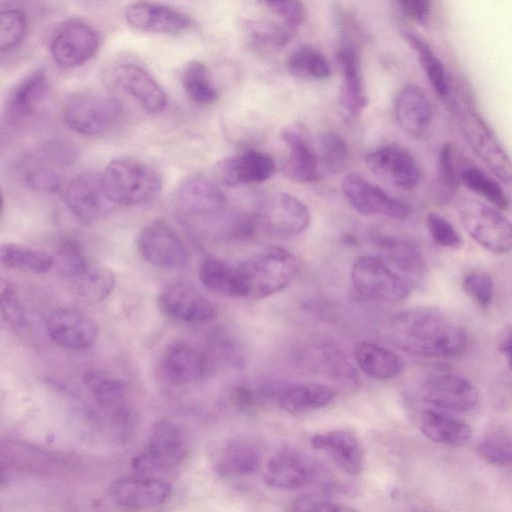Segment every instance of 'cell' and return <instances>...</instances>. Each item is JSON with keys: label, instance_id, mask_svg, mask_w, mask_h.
Returning <instances> with one entry per match:
<instances>
[{"label": "cell", "instance_id": "6da1fadb", "mask_svg": "<svg viewBox=\"0 0 512 512\" xmlns=\"http://www.w3.org/2000/svg\"><path fill=\"white\" fill-rule=\"evenodd\" d=\"M389 335L400 349L430 358H452L466 346L463 327L435 307H413L398 312L390 321Z\"/></svg>", "mask_w": 512, "mask_h": 512}, {"label": "cell", "instance_id": "7a4b0ae2", "mask_svg": "<svg viewBox=\"0 0 512 512\" xmlns=\"http://www.w3.org/2000/svg\"><path fill=\"white\" fill-rule=\"evenodd\" d=\"M243 298L261 299L273 295L294 279L298 262L280 247H268L238 264Z\"/></svg>", "mask_w": 512, "mask_h": 512}, {"label": "cell", "instance_id": "3957f363", "mask_svg": "<svg viewBox=\"0 0 512 512\" xmlns=\"http://www.w3.org/2000/svg\"><path fill=\"white\" fill-rule=\"evenodd\" d=\"M102 181L115 205L146 203L156 197L162 187L158 172L144 161L132 157L112 160L102 173Z\"/></svg>", "mask_w": 512, "mask_h": 512}, {"label": "cell", "instance_id": "277c9868", "mask_svg": "<svg viewBox=\"0 0 512 512\" xmlns=\"http://www.w3.org/2000/svg\"><path fill=\"white\" fill-rule=\"evenodd\" d=\"M454 207L460 223L480 246L497 254L512 251V222L495 207L469 196L457 197Z\"/></svg>", "mask_w": 512, "mask_h": 512}, {"label": "cell", "instance_id": "5b68a950", "mask_svg": "<svg viewBox=\"0 0 512 512\" xmlns=\"http://www.w3.org/2000/svg\"><path fill=\"white\" fill-rule=\"evenodd\" d=\"M124 113L119 100L111 95L82 91L71 94L64 102L65 124L78 134L95 136L113 128Z\"/></svg>", "mask_w": 512, "mask_h": 512}, {"label": "cell", "instance_id": "8992f818", "mask_svg": "<svg viewBox=\"0 0 512 512\" xmlns=\"http://www.w3.org/2000/svg\"><path fill=\"white\" fill-rule=\"evenodd\" d=\"M187 451L182 429L174 422L163 419L153 426L147 444L132 459L131 467L138 474L164 473L180 465Z\"/></svg>", "mask_w": 512, "mask_h": 512}, {"label": "cell", "instance_id": "52a82bcc", "mask_svg": "<svg viewBox=\"0 0 512 512\" xmlns=\"http://www.w3.org/2000/svg\"><path fill=\"white\" fill-rule=\"evenodd\" d=\"M354 289L363 297L385 303L405 300L413 286L385 260L375 256H362L351 270Z\"/></svg>", "mask_w": 512, "mask_h": 512}, {"label": "cell", "instance_id": "ba28073f", "mask_svg": "<svg viewBox=\"0 0 512 512\" xmlns=\"http://www.w3.org/2000/svg\"><path fill=\"white\" fill-rule=\"evenodd\" d=\"M137 250L149 264L163 269H180L189 261V251L179 235L165 222L154 221L138 234Z\"/></svg>", "mask_w": 512, "mask_h": 512}, {"label": "cell", "instance_id": "9c48e42d", "mask_svg": "<svg viewBox=\"0 0 512 512\" xmlns=\"http://www.w3.org/2000/svg\"><path fill=\"white\" fill-rule=\"evenodd\" d=\"M64 200L72 215L84 224L104 219L115 205L105 191L102 174L96 173L72 179L65 188Z\"/></svg>", "mask_w": 512, "mask_h": 512}, {"label": "cell", "instance_id": "30bf717a", "mask_svg": "<svg viewBox=\"0 0 512 512\" xmlns=\"http://www.w3.org/2000/svg\"><path fill=\"white\" fill-rule=\"evenodd\" d=\"M99 44L100 38L94 28L82 21L72 20L54 34L50 54L59 67L73 69L89 61Z\"/></svg>", "mask_w": 512, "mask_h": 512}, {"label": "cell", "instance_id": "8fae6325", "mask_svg": "<svg viewBox=\"0 0 512 512\" xmlns=\"http://www.w3.org/2000/svg\"><path fill=\"white\" fill-rule=\"evenodd\" d=\"M460 126L474 153L501 181L512 184V160L486 122L476 112L468 111Z\"/></svg>", "mask_w": 512, "mask_h": 512}, {"label": "cell", "instance_id": "7c38bea8", "mask_svg": "<svg viewBox=\"0 0 512 512\" xmlns=\"http://www.w3.org/2000/svg\"><path fill=\"white\" fill-rule=\"evenodd\" d=\"M158 303L167 317L186 324L207 323L218 315L214 303L183 282L166 286L159 295Z\"/></svg>", "mask_w": 512, "mask_h": 512}, {"label": "cell", "instance_id": "4fadbf2b", "mask_svg": "<svg viewBox=\"0 0 512 512\" xmlns=\"http://www.w3.org/2000/svg\"><path fill=\"white\" fill-rule=\"evenodd\" d=\"M48 336L58 345L70 350H85L98 338L96 322L75 308L58 307L52 310L45 321Z\"/></svg>", "mask_w": 512, "mask_h": 512}, {"label": "cell", "instance_id": "5bb4252c", "mask_svg": "<svg viewBox=\"0 0 512 512\" xmlns=\"http://www.w3.org/2000/svg\"><path fill=\"white\" fill-rule=\"evenodd\" d=\"M112 86L132 97L149 114L161 113L167 96L161 85L141 66L122 63L109 72Z\"/></svg>", "mask_w": 512, "mask_h": 512}, {"label": "cell", "instance_id": "9a60e30c", "mask_svg": "<svg viewBox=\"0 0 512 512\" xmlns=\"http://www.w3.org/2000/svg\"><path fill=\"white\" fill-rule=\"evenodd\" d=\"M342 192L351 206L364 215L405 219L410 213L407 204L390 197L379 186L370 183L358 173H349L344 177Z\"/></svg>", "mask_w": 512, "mask_h": 512}, {"label": "cell", "instance_id": "2e32d148", "mask_svg": "<svg viewBox=\"0 0 512 512\" xmlns=\"http://www.w3.org/2000/svg\"><path fill=\"white\" fill-rule=\"evenodd\" d=\"M420 397L432 407L458 412L473 409L479 401V393L473 383L451 374L426 380L420 388Z\"/></svg>", "mask_w": 512, "mask_h": 512}, {"label": "cell", "instance_id": "e0dca14e", "mask_svg": "<svg viewBox=\"0 0 512 512\" xmlns=\"http://www.w3.org/2000/svg\"><path fill=\"white\" fill-rule=\"evenodd\" d=\"M365 163L373 174L404 189H413L421 179V170L414 156L396 144L370 152Z\"/></svg>", "mask_w": 512, "mask_h": 512}, {"label": "cell", "instance_id": "ac0fdd59", "mask_svg": "<svg viewBox=\"0 0 512 512\" xmlns=\"http://www.w3.org/2000/svg\"><path fill=\"white\" fill-rule=\"evenodd\" d=\"M172 493L169 482L153 475L139 474L113 481L109 496L117 505L131 509L149 508L163 504Z\"/></svg>", "mask_w": 512, "mask_h": 512}, {"label": "cell", "instance_id": "d6986e66", "mask_svg": "<svg viewBox=\"0 0 512 512\" xmlns=\"http://www.w3.org/2000/svg\"><path fill=\"white\" fill-rule=\"evenodd\" d=\"M161 370L167 381L174 385H187L204 378L209 371L207 355L185 341L167 346L161 359Z\"/></svg>", "mask_w": 512, "mask_h": 512}, {"label": "cell", "instance_id": "ffe728a7", "mask_svg": "<svg viewBox=\"0 0 512 512\" xmlns=\"http://www.w3.org/2000/svg\"><path fill=\"white\" fill-rule=\"evenodd\" d=\"M316 471L315 463L307 455L285 449L269 459L263 479L270 487L291 490L312 482Z\"/></svg>", "mask_w": 512, "mask_h": 512}, {"label": "cell", "instance_id": "44dd1931", "mask_svg": "<svg viewBox=\"0 0 512 512\" xmlns=\"http://www.w3.org/2000/svg\"><path fill=\"white\" fill-rule=\"evenodd\" d=\"M261 218L271 233L291 236L307 228L310 213L307 206L297 197L279 192L267 198L262 208Z\"/></svg>", "mask_w": 512, "mask_h": 512}, {"label": "cell", "instance_id": "7402d4cb", "mask_svg": "<svg viewBox=\"0 0 512 512\" xmlns=\"http://www.w3.org/2000/svg\"><path fill=\"white\" fill-rule=\"evenodd\" d=\"M127 23L141 31L161 34H177L192 25L185 14L162 4L136 2L125 11Z\"/></svg>", "mask_w": 512, "mask_h": 512}, {"label": "cell", "instance_id": "603a6c76", "mask_svg": "<svg viewBox=\"0 0 512 512\" xmlns=\"http://www.w3.org/2000/svg\"><path fill=\"white\" fill-rule=\"evenodd\" d=\"M48 93V81L43 68L23 77L8 95L5 111L13 123H21L34 116L44 103Z\"/></svg>", "mask_w": 512, "mask_h": 512}, {"label": "cell", "instance_id": "cb8c5ba5", "mask_svg": "<svg viewBox=\"0 0 512 512\" xmlns=\"http://www.w3.org/2000/svg\"><path fill=\"white\" fill-rule=\"evenodd\" d=\"M313 448L326 452L347 475L361 473L364 456L360 441L353 432L343 429L315 434L310 439Z\"/></svg>", "mask_w": 512, "mask_h": 512}, {"label": "cell", "instance_id": "d4e9b609", "mask_svg": "<svg viewBox=\"0 0 512 512\" xmlns=\"http://www.w3.org/2000/svg\"><path fill=\"white\" fill-rule=\"evenodd\" d=\"M394 113L399 127L410 136L423 137L430 128V102L422 89L415 84H408L398 92Z\"/></svg>", "mask_w": 512, "mask_h": 512}, {"label": "cell", "instance_id": "484cf974", "mask_svg": "<svg viewBox=\"0 0 512 512\" xmlns=\"http://www.w3.org/2000/svg\"><path fill=\"white\" fill-rule=\"evenodd\" d=\"M338 62L342 72L340 104L344 112L354 118L368 104L357 48L353 44L343 45L338 53Z\"/></svg>", "mask_w": 512, "mask_h": 512}, {"label": "cell", "instance_id": "4316f807", "mask_svg": "<svg viewBox=\"0 0 512 512\" xmlns=\"http://www.w3.org/2000/svg\"><path fill=\"white\" fill-rule=\"evenodd\" d=\"M281 137L288 148L284 167L288 178L306 183L318 179V159L305 133L298 125L285 127Z\"/></svg>", "mask_w": 512, "mask_h": 512}, {"label": "cell", "instance_id": "83f0119b", "mask_svg": "<svg viewBox=\"0 0 512 512\" xmlns=\"http://www.w3.org/2000/svg\"><path fill=\"white\" fill-rule=\"evenodd\" d=\"M275 171L274 160L268 154L249 150L220 164V177L227 186L260 183Z\"/></svg>", "mask_w": 512, "mask_h": 512}, {"label": "cell", "instance_id": "f1b7e54d", "mask_svg": "<svg viewBox=\"0 0 512 512\" xmlns=\"http://www.w3.org/2000/svg\"><path fill=\"white\" fill-rule=\"evenodd\" d=\"M385 261L414 287L425 275V261L418 246L411 240L384 236L377 241Z\"/></svg>", "mask_w": 512, "mask_h": 512}, {"label": "cell", "instance_id": "f546056e", "mask_svg": "<svg viewBox=\"0 0 512 512\" xmlns=\"http://www.w3.org/2000/svg\"><path fill=\"white\" fill-rule=\"evenodd\" d=\"M223 192L211 181L202 177L185 179L177 191L180 210L188 215L200 216L217 212L225 205Z\"/></svg>", "mask_w": 512, "mask_h": 512}, {"label": "cell", "instance_id": "4dcf8cb0", "mask_svg": "<svg viewBox=\"0 0 512 512\" xmlns=\"http://www.w3.org/2000/svg\"><path fill=\"white\" fill-rule=\"evenodd\" d=\"M336 397V390L320 383L291 384L277 392L278 403L287 413L305 414L329 405Z\"/></svg>", "mask_w": 512, "mask_h": 512}, {"label": "cell", "instance_id": "1f68e13d", "mask_svg": "<svg viewBox=\"0 0 512 512\" xmlns=\"http://www.w3.org/2000/svg\"><path fill=\"white\" fill-rule=\"evenodd\" d=\"M416 423L428 439L444 445H463L472 434L465 422L434 409L420 410L416 414Z\"/></svg>", "mask_w": 512, "mask_h": 512}, {"label": "cell", "instance_id": "d6a6232c", "mask_svg": "<svg viewBox=\"0 0 512 512\" xmlns=\"http://www.w3.org/2000/svg\"><path fill=\"white\" fill-rule=\"evenodd\" d=\"M262 459L261 448L251 438L230 441L220 452L216 468L223 477H243L256 472Z\"/></svg>", "mask_w": 512, "mask_h": 512}, {"label": "cell", "instance_id": "836d02e7", "mask_svg": "<svg viewBox=\"0 0 512 512\" xmlns=\"http://www.w3.org/2000/svg\"><path fill=\"white\" fill-rule=\"evenodd\" d=\"M354 356L361 371L378 380H389L403 368L395 352L370 341L358 342L354 347Z\"/></svg>", "mask_w": 512, "mask_h": 512}, {"label": "cell", "instance_id": "e575fe53", "mask_svg": "<svg viewBox=\"0 0 512 512\" xmlns=\"http://www.w3.org/2000/svg\"><path fill=\"white\" fill-rule=\"evenodd\" d=\"M65 281L73 295L91 304L105 300L116 285L113 271L93 264H89L81 272Z\"/></svg>", "mask_w": 512, "mask_h": 512}, {"label": "cell", "instance_id": "d590c367", "mask_svg": "<svg viewBox=\"0 0 512 512\" xmlns=\"http://www.w3.org/2000/svg\"><path fill=\"white\" fill-rule=\"evenodd\" d=\"M198 273L201 283L208 290L228 297L243 298L238 264L208 257L201 262Z\"/></svg>", "mask_w": 512, "mask_h": 512}, {"label": "cell", "instance_id": "8d00e7d4", "mask_svg": "<svg viewBox=\"0 0 512 512\" xmlns=\"http://www.w3.org/2000/svg\"><path fill=\"white\" fill-rule=\"evenodd\" d=\"M1 264L8 269L21 272L45 274L55 264L50 254L20 243H5L0 250Z\"/></svg>", "mask_w": 512, "mask_h": 512}, {"label": "cell", "instance_id": "74e56055", "mask_svg": "<svg viewBox=\"0 0 512 512\" xmlns=\"http://www.w3.org/2000/svg\"><path fill=\"white\" fill-rule=\"evenodd\" d=\"M181 84L189 98L200 105L217 101L218 92L213 85L207 67L199 60L186 63L181 72Z\"/></svg>", "mask_w": 512, "mask_h": 512}, {"label": "cell", "instance_id": "f35d334b", "mask_svg": "<svg viewBox=\"0 0 512 512\" xmlns=\"http://www.w3.org/2000/svg\"><path fill=\"white\" fill-rule=\"evenodd\" d=\"M287 67L291 75L301 79L323 80L331 73L326 57L308 45L300 46L291 53Z\"/></svg>", "mask_w": 512, "mask_h": 512}, {"label": "cell", "instance_id": "ab89813d", "mask_svg": "<svg viewBox=\"0 0 512 512\" xmlns=\"http://www.w3.org/2000/svg\"><path fill=\"white\" fill-rule=\"evenodd\" d=\"M405 39L417 52L420 63L434 91L440 97L448 94V83L445 69L440 59L434 54L430 46L417 35L406 32Z\"/></svg>", "mask_w": 512, "mask_h": 512}, {"label": "cell", "instance_id": "60d3db41", "mask_svg": "<svg viewBox=\"0 0 512 512\" xmlns=\"http://www.w3.org/2000/svg\"><path fill=\"white\" fill-rule=\"evenodd\" d=\"M477 449L488 463L512 465V432L493 428L481 437Z\"/></svg>", "mask_w": 512, "mask_h": 512}, {"label": "cell", "instance_id": "b9f144b4", "mask_svg": "<svg viewBox=\"0 0 512 512\" xmlns=\"http://www.w3.org/2000/svg\"><path fill=\"white\" fill-rule=\"evenodd\" d=\"M460 178L468 189L481 195L496 208L504 210L509 206V201L499 183L481 169L465 168Z\"/></svg>", "mask_w": 512, "mask_h": 512}, {"label": "cell", "instance_id": "7bdbcfd3", "mask_svg": "<svg viewBox=\"0 0 512 512\" xmlns=\"http://www.w3.org/2000/svg\"><path fill=\"white\" fill-rule=\"evenodd\" d=\"M27 19L19 9H6L0 13V48L2 52L16 47L24 38Z\"/></svg>", "mask_w": 512, "mask_h": 512}, {"label": "cell", "instance_id": "ee69618b", "mask_svg": "<svg viewBox=\"0 0 512 512\" xmlns=\"http://www.w3.org/2000/svg\"><path fill=\"white\" fill-rule=\"evenodd\" d=\"M56 264L60 275L67 280L81 272L90 263L77 241L63 239L56 250Z\"/></svg>", "mask_w": 512, "mask_h": 512}, {"label": "cell", "instance_id": "f6af8a7d", "mask_svg": "<svg viewBox=\"0 0 512 512\" xmlns=\"http://www.w3.org/2000/svg\"><path fill=\"white\" fill-rule=\"evenodd\" d=\"M85 383L104 405H112L119 401L125 393V383L111 375L102 372H88L85 376Z\"/></svg>", "mask_w": 512, "mask_h": 512}, {"label": "cell", "instance_id": "bcb514c9", "mask_svg": "<svg viewBox=\"0 0 512 512\" xmlns=\"http://www.w3.org/2000/svg\"><path fill=\"white\" fill-rule=\"evenodd\" d=\"M248 36L254 46L264 49L281 48L289 41V34L283 27L267 21L249 24Z\"/></svg>", "mask_w": 512, "mask_h": 512}, {"label": "cell", "instance_id": "7dc6e473", "mask_svg": "<svg viewBox=\"0 0 512 512\" xmlns=\"http://www.w3.org/2000/svg\"><path fill=\"white\" fill-rule=\"evenodd\" d=\"M322 159L333 173L343 171L347 165L349 150L346 142L336 132L330 131L321 137Z\"/></svg>", "mask_w": 512, "mask_h": 512}, {"label": "cell", "instance_id": "c3c4849f", "mask_svg": "<svg viewBox=\"0 0 512 512\" xmlns=\"http://www.w3.org/2000/svg\"><path fill=\"white\" fill-rule=\"evenodd\" d=\"M427 227L433 240L440 246L457 249L462 239L452 223L437 212L427 215Z\"/></svg>", "mask_w": 512, "mask_h": 512}, {"label": "cell", "instance_id": "681fc988", "mask_svg": "<svg viewBox=\"0 0 512 512\" xmlns=\"http://www.w3.org/2000/svg\"><path fill=\"white\" fill-rule=\"evenodd\" d=\"M1 309L4 319L15 328L26 325V317L21 302L12 284L1 278L0 282Z\"/></svg>", "mask_w": 512, "mask_h": 512}, {"label": "cell", "instance_id": "f907efd6", "mask_svg": "<svg viewBox=\"0 0 512 512\" xmlns=\"http://www.w3.org/2000/svg\"><path fill=\"white\" fill-rule=\"evenodd\" d=\"M467 295L481 307H488L493 297L494 283L492 277L485 272H471L462 281Z\"/></svg>", "mask_w": 512, "mask_h": 512}, {"label": "cell", "instance_id": "816d5d0a", "mask_svg": "<svg viewBox=\"0 0 512 512\" xmlns=\"http://www.w3.org/2000/svg\"><path fill=\"white\" fill-rule=\"evenodd\" d=\"M454 147L451 143H445L439 152L438 175L439 181L448 195H454L455 190L461 181V173L457 172L454 160Z\"/></svg>", "mask_w": 512, "mask_h": 512}, {"label": "cell", "instance_id": "f5cc1de1", "mask_svg": "<svg viewBox=\"0 0 512 512\" xmlns=\"http://www.w3.org/2000/svg\"><path fill=\"white\" fill-rule=\"evenodd\" d=\"M27 185L42 193H54L61 187V175L55 169L47 166L36 165L25 173Z\"/></svg>", "mask_w": 512, "mask_h": 512}, {"label": "cell", "instance_id": "db71d44e", "mask_svg": "<svg viewBox=\"0 0 512 512\" xmlns=\"http://www.w3.org/2000/svg\"><path fill=\"white\" fill-rule=\"evenodd\" d=\"M275 15L290 27L302 24L306 10L301 0H260Z\"/></svg>", "mask_w": 512, "mask_h": 512}, {"label": "cell", "instance_id": "11a10c76", "mask_svg": "<svg viewBox=\"0 0 512 512\" xmlns=\"http://www.w3.org/2000/svg\"><path fill=\"white\" fill-rule=\"evenodd\" d=\"M289 510L292 511H321V512H346L354 509L341 503L331 501L320 496L303 494L289 503Z\"/></svg>", "mask_w": 512, "mask_h": 512}, {"label": "cell", "instance_id": "9f6ffc18", "mask_svg": "<svg viewBox=\"0 0 512 512\" xmlns=\"http://www.w3.org/2000/svg\"><path fill=\"white\" fill-rule=\"evenodd\" d=\"M230 399L236 408L247 413L256 410L260 402L259 394L245 386L234 388Z\"/></svg>", "mask_w": 512, "mask_h": 512}, {"label": "cell", "instance_id": "6f0895ef", "mask_svg": "<svg viewBox=\"0 0 512 512\" xmlns=\"http://www.w3.org/2000/svg\"><path fill=\"white\" fill-rule=\"evenodd\" d=\"M402 9L413 19L425 23L430 15V0H398Z\"/></svg>", "mask_w": 512, "mask_h": 512}, {"label": "cell", "instance_id": "680465c9", "mask_svg": "<svg viewBox=\"0 0 512 512\" xmlns=\"http://www.w3.org/2000/svg\"><path fill=\"white\" fill-rule=\"evenodd\" d=\"M498 349L506 357L512 369V326L502 329L498 336Z\"/></svg>", "mask_w": 512, "mask_h": 512}]
</instances>
